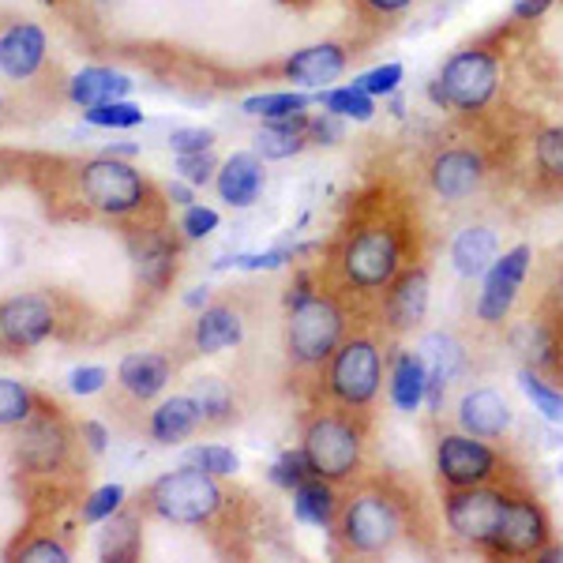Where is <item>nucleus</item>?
<instances>
[{"label":"nucleus","mask_w":563,"mask_h":563,"mask_svg":"<svg viewBox=\"0 0 563 563\" xmlns=\"http://www.w3.org/2000/svg\"><path fill=\"white\" fill-rule=\"evenodd\" d=\"M68 199H76L84 211L102 218H140L154 203V185L132 158H117V154H98L87 162H71L68 169Z\"/></svg>","instance_id":"nucleus-1"},{"label":"nucleus","mask_w":563,"mask_h":563,"mask_svg":"<svg viewBox=\"0 0 563 563\" xmlns=\"http://www.w3.org/2000/svg\"><path fill=\"white\" fill-rule=\"evenodd\" d=\"M225 504V493L218 485L214 474L185 462L180 470H169L162 474L143 496V507L162 522L174 526H203L211 522Z\"/></svg>","instance_id":"nucleus-2"},{"label":"nucleus","mask_w":563,"mask_h":563,"mask_svg":"<svg viewBox=\"0 0 563 563\" xmlns=\"http://www.w3.org/2000/svg\"><path fill=\"white\" fill-rule=\"evenodd\" d=\"M342 339H346V312L331 294H308L305 301L289 305L286 353L297 368H323Z\"/></svg>","instance_id":"nucleus-3"},{"label":"nucleus","mask_w":563,"mask_h":563,"mask_svg":"<svg viewBox=\"0 0 563 563\" xmlns=\"http://www.w3.org/2000/svg\"><path fill=\"white\" fill-rule=\"evenodd\" d=\"M301 451L308 462V474L323 481H350L365 459V429L353 421V413H316L305 424Z\"/></svg>","instance_id":"nucleus-4"},{"label":"nucleus","mask_w":563,"mask_h":563,"mask_svg":"<svg viewBox=\"0 0 563 563\" xmlns=\"http://www.w3.org/2000/svg\"><path fill=\"white\" fill-rule=\"evenodd\" d=\"M406 530L402 504L384 488H361L339 511V538L357 556H384Z\"/></svg>","instance_id":"nucleus-5"},{"label":"nucleus","mask_w":563,"mask_h":563,"mask_svg":"<svg viewBox=\"0 0 563 563\" xmlns=\"http://www.w3.org/2000/svg\"><path fill=\"white\" fill-rule=\"evenodd\" d=\"M327 395L342 410H368L384 387V350L368 334L342 339V346L327 361Z\"/></svg>","instance_id":"nucleus-6"},{"label":"nucleus","mask_w":563,"mask_h":563,"mask_svg":"<svg viewBox=\"0 0 563 563\" xmlns=\"http://www.w3.org/2000/svg\"><path fill=\"white\" fill-rule=\"evenodd\" d=\"M499 90V60L488 49H459L443 60L440 76L429 84V98L440 109L477 113Z\"/></svg>","instance_id":"nucleus-7"},{"label":"nucleus","mask_w":563,"mask_h":563,"mask_svg":"<svg viewBox=\"0 0 563 563\" xmlns=\"http://www.w3.org/2000/svg\"><path fill=\"white\" fill-rule=\"evenodd\" d=\"M507 507H511V493H507V488H493V485L451 488V496L443 499V519H448V530L455 533L459 541L496 556Z\"/></svg>","instance_id":"nucleus-8"},{"label":"nucleus","mask_w":563,"mask_h":563,"mask_svg":"<svg viewBox=\"0 0 563 563\" xmlns=\"http://www.w3.org/2000/svg\"><path fill=\"white\" fill-rule=\"evenodd\" d=\"M342 278L361 294H376L387 289L398 278L402 267V241L390 225H365V230L350 233V241L342 244Z\"/></svg>","instance_id":"nucleus-9"},{"label":"nucleus","mask_w":563,"mask_h":563,"mask_svg":"<svg viewBox=\"0 0 563 563\" xmlns=\"http://www.w3.org/2000/svg\"><path fill=\"white\" fill-rule=\"evenodd\" d=\"M12 451L20 470H31V474H57V470H65L71 455V432L57 406H34V413L23 424H15Z\"/></svg>","instance_id":"nucleus-10"},{"label":"nucleus","mask_w":563,"mask_h":563,"mask_svg":"<svg viewBox=\"0 0 563 563\" xmlns=\"http://www.w3.org/2000/svg\"><path fill=\"white\" fill-rule=\"evenodd\" d=\"M60 327V308L53 294H15L0 301V350L26 353L53 339Z\"/></svg>","instance_id":"nucleus-11"},{"label":"nucleus","mask_w":563,"mask_h":563,"mask_svg":"<svg viewBox=\"0 0 563 563\" xmlns=\"http://www.w3.org/2000/svg\"><path fill=\"white\" fill-rule=\"evenodd\" d=\"M499 466H504L499 451L474 432H448L435 443V474L451 488L488 485L499 474Z\"/></svg>","instance_id":"nucleus-12"},{"label":"nucleus","mask_w":563,"mask_h":563,"mask_svg":"<svg viewBox=\"0 0 563 563\" xmlns=\"http://www.w3.org/2000/svg\"><path fill=\"white\" fill-rule=\"evenodd\" d=\"M530 260L533 249L530 244H515L507 249L504 256L493 260V267L485 271V282H481V294H477V320L496 327L511 316L515 301H519V289L526 275H530Z\"/></svg>","instance_id":"nucleus-13"},{"label":"nucleus","mask_w":563,"mask_h":563,"mask_svg":"<svg viewBox=\"0 0 563 563\" xmlns=\"http://www.w3.org/2000/svg\"><path fill=\"white\" fill-rule=\"evenodd\" d=\"M549 544H552L549 511H544L533 496L511 493V507H507V519H504V533H499V544H496V556H511V560L541 556Z\"/></svg>","instance_id":"nucleus-14"},{"label":"nucleus","mask_w":563,"mask_h":563,"mask_svg":"<svg viewBox=\"0 0 563 563\" xmlns=\"http://www.w3.org/2000/svg\"><path fill=\"white\" fill-rule=\"evenodd\" d=\"M49 60V34L34 20H8L0 26V76L8 84H31Z\"/></svg>","instance_id":"nucleus-15"},{"label":"nucleus","mask_w":563,"mask_h":563,"mask_svg":"<svg viewBox=\"0 0 563 563\" xmlns=\"http://www.w3.org/2000/svg\"><path fill=\"white\" fill-rule=\"evenodd\" d=\"M485 180V158L474 147H448L429 162V185L443 203H462Z\"/></svg>","instance_id":"nucleus-16"},{"label":"nucleus","mask_w":563,"mask_h":563,"mask_svg":"<svg viewBox=\"0 0 563 563\" xmlns=\"http://www.w3.org/2000/svg\"><path fill=\"white\" fill-rule=\"evenodd\" d=\"M263 185H267V169L256 151H233L225 162H218L214 188L225 207H252L263 196Z\"/></svg>","instance_id":"nucleus-17"},{"label":"nucleus","mask_w":563,"mask_h":563,"mask_svg":"<svg viewBox=\"0 0 563 563\" xmlns=\"http://www.w3.org/2000/svg\"><path fill=\"white\" fill-rule=\"evenodd\" d=\"M169 379H174V361L154 350L129 353V357H121V365H117V387L140 406L158 398L162 390L169 387Z\"/></svg>","instance_id":"nucleus-18"},{"label":"nucleus","mask_w":563,"mask_h":563,"mask_svg":"<svg viewBox=\"0 0 563 563\" xmlns=\"http://www.w3.org/2000/svg\"><path fill=\"white\" fill-rule=\"evenodd\" d=\"M346 65H350V57L339 42H320V45H308V49H297L294 57L282 65V71H286V79L294 87L323 90L346 71Z\"/></svg>","instance_id":"nucleus-19"},{"label":"nucleus","mask_w":563,"mask_h":563,"mask_svg":"<svg viewBox=\"0 0 563 563\" xmlns=\"http://www.w3.org/2000/svg\"><path fill=\"white\" fill-rule=\"evenodd\" d=\"M429 294H432V282L424 267H410L406 275L390 282V294L384 305L390 331H413L429 316Z\"/></svg>","instance_id":"nucleus-20"},{"label":"nucleus","mask_w":563,"mask_h":563,"mask_svg":"<svg viewBox=\"0 0 563 563\" xmlns=\"http://www.w3.org/2000/svg\"><path fill=\"white\" fill-rule=\"evenodd\" d=\"M459 429L474 432L481 440H499V435L511 429V406L493 387L466 390L459 402Z\"/></svg>","instance_id":"nucleus-21"},{"label":"nucleus","mask_w":563,"mask_h":563,"mask_svg":"<svg viewBox=\"0 0 563 563\" xmlns=\"http://www.w3.org/2000/svg\"><path fill=\"white\" fill-rule=\"evenodd\" d=\"M417 353H421L424 368H429V395H424V402H429L435 413L443 406V390L459 376L466 353H462L455 334H448V331H429L421 339V346H417Z\"/></svg>","instance_id":"nucleus-22"},{"label":"nucleus","mask_w":563,"mask_h":563,"mask_svg":"<svg viewBox=\"0 0 563 563\" xmlns=\"http://www.w3.org/2000/svg\"><path fill=\"white\" fill-rule=\"evenodd\" d=\"M203 429V410L192 395H174V398H162L158 406L151 410V421H147V432L154 443L162 448H174V443L188 440L192 432Z\"/></svg>","instance_id":"nucleus-23"},{"label":"nucleus","mask_w":563,"mask_h":563,"mask_svg":"<svg viewBox=\"0 0 563 563\" xmlns=\"http://www.w3.org/2000/svg\"><path fill=\"white\" fill-rule=\"evenodd\" d=\"M241 339H244V316L238 305L211 301L203 312H196L192 346L199 353H222V350L238 346Z\"/></svg>","instance_id":"nucleus-24"},{"label":"nucleus","mask_w":563,"mask_h":563,"mask_svg":"<svg viewBox=\"0 0 563 563\" xmlns=\"http://www.w3.org/2000/svg\"><path fill=\"white\" fill-rule=\"evenodd\" d=\"M132 76L129 71H117V68H102V65H90L79 68L76 76L68 79V102L79 109L90 106H102V102H117V98H129L132 95Z\"/></svg>","instance_id":"nucleus-25"},{"label":"nucleus","mask_w":563,"mask_h":563,"mask_svg":"<svg viewBox=\"0 0 563 563\" xmlns=\"http://www.w3.org/2000/svg\"><path fill=\"white\" fill-rule=\"evenodd\" d=\"M387 395L398 413H417L424 406V395H429V368H424V357L417 350H402L395 357Z\"/></svg>","instance_id":"nucleus-26"},{"label":"nucleus","mask_w":563,"mask_h":563,"mask_svg":"<svg viewBox=\"0 0 563 563\" xmlns=\"http://www.w3.org/2000/svg\"><path fill=\"white\" fill-rule=\"evenodd\" d=\"M499 256L496 230L488 225H466L455 241H451V267L459 278H485V271L493 267Z\"/></svg>","instance_id":"nucleus-27"},{"label":"nucleus","mask_w":563,"mask_h":563,"mask_svg":"<svg viewBox=\"0 0 563 563\" xmlns=\"http://www.w3.org/2000/svg\"><path fill=\"white\" fill-rule=\"evenodd\" d=\"M308 117H289V121H263L256 140H252V151L260 154L263 162H286V158H297L308 143Z\"/></svg>","instance_id":"nucleus-28"},{"label":"nucleus","mask_w":563,"mask_h":563,"mask_svg":"<svg viewBox=\"0 0 563 563\" xmlns=\"http://www.w3.org/2000/svg\"><path fill=\"white\" fill-rule=\"evenodd\" d=\"M339 493H334V481L308 477L294 488V515L297 522L316 526V530H331L339 522Z\"/></svg>","instance_id":"nucleus-29"},{"label":"nucleus","mask_w":563,"mask_h":563,"mask_svg":"<svg viewBox=\"0 0 563 563\" xmlns=\"http://www.w3.org/2000/svg\"><path fill=\"white\" fill-rule=\"evenodd\" d=\"M241 109L260 121H289V117H305L312 109V98L305 90H267V95L244 98Z\"/></svg>","instance_id":"nucleus-30"},{"label":"nucleus","mask_w":563,"mask_h":563,"mask_svg":"<svg viewBox=\"0 0 563 563\" xmlns=\"http://www.w3.org/2000/svg\"><path fill=\"white\" fill-rule=\"evenodd\" d=\"M102 560H135L140 556V530H135V511H117L106 519L102 541H98Z\"/></svg>","instance_id":"nucleus-31"},{"label":"nucleus","mask_w":563,"mask_h":563,"mask_svg":"<svg viewBox=\"0 0 563 563\" xmlns=\"http://www.w3.org/2000/svg\"><path fill=\"white\" fill-rule=\"evenodd\" d=\"M327 113L342 117V121H357L365 124L376 117V98L368 95V90H361L357 84H346V87H323L320 98H316Z\"/></svg>","instance_id":"nucleus-32"},{"label":"nucleus","mask_w":563,"mask_h":563,"mask_svg":"<svg viewBox=\"0 0 563 563\" xmlns=\"http://www.w3.org/2000/svg\"><path fill=\"white\" fill-rule=\"evenodd\" d=\"M188 395H192L196 402H199V410H203V424H230L233 413H238L230 384H225V379H218V376H199V379H192Z\"/></svg>","instance_id":"nucleus-33"},{"label":"nucleus","mask_w":563,"mask_h":563,"mask_svg":"<svg viewBox=\"0 0 563 563\" xmlns=\"http://www.w3.org/2000/svg\"><path fill=\"white\" fill-rule=\"evenodd\" d=\"M84 121L90 129H109V132H129L143 124V109L129 102V98H117V102H102L84 109Z\"/></svg>","instance_id":"nucleus-34"},{"label":"nucleus","mask_w":563,"mask_h":563,"mask_svg":"<svg viewBox=\"0 0 563 563\" xmlns=\"http://www.w3.org/2000/svg\"><path fill=\"white\" fill-rule=\"evenodd\" d=\"M38 406V395L20 379H0V429H15Z\"/></svg>","instance_id":"nucleus-35"},{"label":"nucleus","mask_w":563,"mask_h":563,"mask_svg":"<svg viewBox=\"0 0 563 563\" xmlns=\"http://www.w3.org/2000/svg\"><path fill=\"white\" fill-rule=\"evenodd\" d=\"M519 387H522V395L533 402V410H538L544 421H552V424H563V395L560 390H552L544 379L533 376L530 368H522L519 372Z\"/></svg>","instance_id":"nucleus-36"},{"label":"nucleus","mask_w":563,"mask_h":563,"mask_svg":"<svg viewBox=\"0 0 563 563\" xmlns=\"http://www.w3.org/2000/svg\"><path fill=\"white\" fill-rule=\"evenodd\" d=\"M177 271V252L169 249L166 241H147L140 252V275L151 282V286H166L169 275Z\"/></svg>","instance_id":"nucleus-37"},{"label":"nucleus","mask_w":563,"mask_h":563,"mask_svg":"<svg viewBox=\"0 0 563 563\" xmlns=\"http://www.w3.org/2000/svg\"><path fill=\"white\" fill-rule=\"evenodd\" d=\"M188 462L199 470H207V474H214V477H233L241 470L238 451L222 448V443H199V448L188 451Z\"/></svg>","instance_id":"nucleus-38"},{"label":"nucleus","mask_w":563,"mask_h":563,"mask_svg":"<svg viewBox=\"0 0 563 563\" xmlns=\"http://www.w3.org/2000/svg\"><path fill=\"white\" fill-rule=\"evenodd\" d=\"M124 485H102V488H95L87 499H84V507H79V519H84V526H98V522H106L109 515H117L124 507Z\"/></svg>","instance_id":"nucleus-39"},{"label":"nucleus","mask_w":563,"mask_h":563,"mask_svg":"<svg viewBox=\"0 0 563 563\" xmlns=\"http://www.w3.org/2000/svg\"><path fill=\"white\" fill-rule=\"evenodd\" d=\"M533 158H538V169L544 177L563 180V124L556 129H544L533 143Z\"/></svg>","instance_id":"nucleus-40"},{"label":"nucleus","mask_w":563,"mask_h":563,"mask_svg":"<svg viewBox=\"0 0 563 563\" xmlns=\"http://www.w3.org/2000/svg\"><path fill=\"white\" fill-rule=\"evenodd\" d=\"M402 79H406V68L398 65V60H390V65H376V68L361 71L353 84H357L361 90H368L372 98H390L398 87H402Z\"/></svg>","instance_id":"nucleus-41"},{"label":"nucleus","mask_w":563,"mask_h":563,"mask_svg":"<svg viewBox=\"0 0 563 563\" xmlns=\"http://www.w3.org/2000/svg\"><path fill=\"white\" fill-rule=\"evenodd\" d=\"M174 169L180 180H188L192 188L199 185H214V174H218V162L211 151H199V154H177L174 158Z\"/></svg>","instance_id":"nucleus-42"},{"label":"nucleus","mask_w":563,"mask_h":563,"mask_svg":"<svg viewBox=\"0 0 563 563\" xmlns=\"http://www.w3.org/2000/svg\"><path fill=\"white\" fill-rule=\"evenodd\" d=\"M218 225H222V214H218L214 207L192 203V207H185V214H180V225H177V230L185 233L188 241H203V238H211Z\"/></svg>","instance_id":"nucleus-43"},{"label":"nucleus","mask_w":563,"mask_h":563,"mask_svg":"<svg viewBox=\"0 0 563 563\" xmlns=\"http://www.w3.org/2000/svg\"><path fill=\"white\" fill-rule=\"evenodd\" d=\"M312 474H308V462H305V451L297 448V451H286L275 466H271V481H275L278 488H286V493H294L301 481H308Z\"/></svg>","instance_id":"nucleus-44"},{"label":"nucleus","mask_w":563,"mask_h":563,"mask_svg":"<svg viewBox=\"0 0 563 563\" xmlns=\"http://www.w3.org/2000/svg\"><path fill=\"white\" fill-rule=\"evenodd\" d=\"M15 556L31 560V563H68V544L57 538H34V541L20 544Z\"/></svg>","instance_id":"nucleus-45"},{"label":"nucleus","mask_w":563,"mask_h":563,"mask_svg":"<svg viewBox=\"0 0 563 563\" xmlns=\"http://www.w3.org/2000/svg\"><path fill=\"white\" fill-rule=\"evenodd\" d=\"M218 135L211 129H174L169 132V151L174 154H199V151H214Z\"/></svg>","instance_id":"nucleus-46"},{"label":"nucleus","mask_w":563,"mask_h":563,"mask_svg":"<svg viewBox=\"0 0 563 563\" xmlns=\"http://www.w3.org/2000/svg\"><path fill=\"white\" fill-rule=\"evenodd\" d=\"M106 384H109V368H102V365H84V368L68 372V390L79 398L98 395V390H106Z\"/></svg>","instance_id":"nucleus-47"},{"label":"nucleus","mask_w":563,"mask_h":563,"mask_svg":"<svg viewBox=\"0 0 563 563\" xmlns=\"http://www.w3.org/2000/svg\"><path fill=\"white\" fill-rule=\"evenodd\" d=\"M308 140L312 143H339L342 140V117L327 113L323 117H308Z\"/></svg>","instance_id":"nucleus-48"},{"label":"nucleus","mask_w":563,"mask_h":563,"mask_svg":"<svg viewBox=\"0 0 563 563\" xmlns=\"http://www.w3.org/2000/svg\"><path fill=\"white\" fill-rule=\"evenodd\" d=\"M79 440H84V448L90 451V455H106L109 429L102 421H84V424H79Z\"/></svg>","instance_id":"nucleus-49"},{"label":"nucleus","mask_w":563,"mask_h":563,"mask_svg":"<svg viewBox=\"0 0 563 563\" xmlns=\"http://www.w3.org/2000/svg\"><path fill=\"white\" fill-rule=\"evenodd\" d=\"M549 8H552V0H515L511 15L515 20H541Z\"/></svg>","instance_id":"nucleus-50"},{"label":"nucleus","mask_w":563,"mask_h":563,"mask_svg":"<svg viewBox=\"0 0 563 563\" xmlns=\"http://www.w3.org/2000/svg\"><path fill=\"white\" fill-rule=\"evenodd\" d=\"M166 199L169 203H177V207H192L196 203V192H192V185L188 180H174V185H166Z\"/></svg>","instance_id":"nucleus-51"},{"label":"nucleus","mask_w":563,"mask_h":563,"mask_svg":"<svg viewBox=\"0 0 563 563\" xmlns=\"http://www.w3.org/2000/svg\"><path fill=\"white\" fill-rule=\"evenodd\" d=\"M361 4H365L368 12H376V15H398V12H406L413 0H361Z\"/></svg>","instance_id":"nucleus-52"},{"label":"nucleus","mask_w":563,"mask_h":563,"mask_svg":"<svg viewBox=\"0 0 563 563\" xmlns=\"http://www.w3.org/2000/svg\"><path fill=\"white\" fill-rule=\"evenodd\" d=\"M207 305H211V289H207V286H196V289H188V294H185V308H192V312H203Z\"/></svg>","instance_id":"nucleus-53"},{"label":"nucleus","mask_w":563,"mask_h":563,"mask_svg":"<svg viewBox=\"0 0 563 563\" xmlns=\"http://www.w3.org/2000/svg\"><path fill=\"white\" fill-rule=\"evenodd\" d=\"M106 154H117V158H135L140 147H135V143H117V147H106Z\"/></svg>","instance_id":"nucleus-54"},{"label":"nucleus","mask_w":563,"mask_h":563,"mask_svg":"<svg viewBox=\"0 0 563 563\" xmlns=\"http://www.w3.org/2000/svg\"><path fill=\"white\" fill-rule=\"evenodd\" d=\"M8 121V102H4V95H0V124Z\"/></svg>","instance_id":"nucleus-55"}]
</instances>
